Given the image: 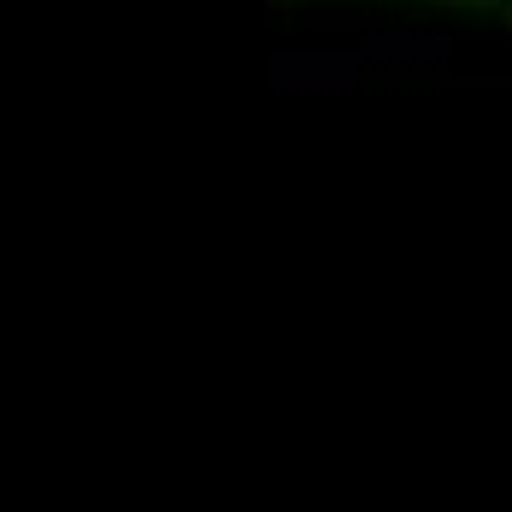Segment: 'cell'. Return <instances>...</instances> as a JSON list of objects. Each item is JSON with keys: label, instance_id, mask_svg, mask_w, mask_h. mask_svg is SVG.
Segmentation results:
<instances>
[{"label": "cell", "instance_id": "cell-2", "mask_svg": "<svg viewBox=\"0 0 512 512\" xmlns=\"http://www.w3.org/2000/svg\"><path fill=\"white\" fill-rule=\"evenodd\" d=\"M359 59H454V36H412V30H383L365 36Z\"/></svg>", "mask_w": 512, "mask_h": 512}, {"label": "cell", "instance_id": "cell-1", "mask_svg": "<svg viewBox=\"0 0 512 512\" xmlns=\"http://www.w3.org/2000/svg\"><path fill=\"white\" fill-rule=\"evenodd\" d=\"M265 83L271 89H289V95H301V89H354L359 83V53H277V59H265Z\"/></svg>", "mask_w": 512, "mask_h": 512}, {"label": "cell", "instance_id": "cell-3", "mask_svg": "<svg viewBox=\"0 0 512 512\" xmlns=\"http://www.w3.org/2000/svg\"><path fill=\"white\" fill-rule=\"evenodd\" d=\"M501 24L512 30V0H501Z\"/></svg>", "mask_w": 512, "mask_h": 512}]
</instances>
